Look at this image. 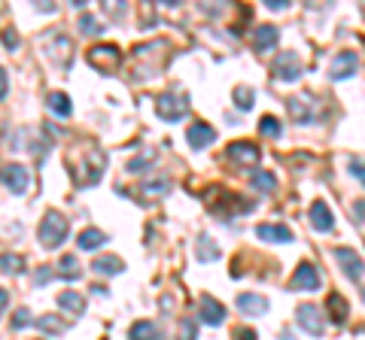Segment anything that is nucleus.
<instances>
[{"label": "nucleus", "mask_w": 365, "mask_h": 340, "mask_svg": "<svg viewBox=\"0 0 365 340\" xmlns=\"http://www.w3.org/2000/svg\"><path fill=\"white\" fill-rule=\"evenodd\" d=\"M156 112L165 122H180L189 112V97L180 95V91H165V95L156 97Z\"/></svg>", "instance_id": "obj_4"}, {"label": "nucleus", "mask_w": 365, "mask_h": 340, "mask_svg": "<svg viewBox=\"0 0 365 340\" xmlns=\"http://www.w3.org/2000/svg\"><path fill=\"white\" fill-rule=\"evenodd\" d=\"M0 182L12 191V195H25L31 186V170L25 165H3L0 167Z\"/></svg>", "instance_id": "obj_6"}, {"label": "nucleus", "mask_w": 365, "mask_h": 340, "mask_svg": "<svg viewBox=\"0 0 365 340\" xmlns=\"http://www.w3.org/2000/svg\"><path fill=\"white\" fill-rule=\"evenodd\" d=\"M128 340H161V328L150 319H140L128 328Z\"/></svg>", "instance_id": "obj_20"}, {"label": "nucleus", "mask_w": 365, "mask_h": 340, "mask_svg": "<svg viewBox=\"0 0 365 340\" xmlns=\"http://www.w3.org/2000/svg\"><path fill=\"white\" fill-rule=\"evenodd\" d=\"M231 101L237 104V110H250L252 101H256V91H252L250 85H237V88L231 91Z\"/></svg>", "instance_id": "obj_29"}, {"label": "nucleus", "mask_w": 365, "mask_h": 340, "mask_svg": "<svg viewBox=\"0 0 365 340\" xmlns=\"http://www.w3.org/2000/svg\"><path fill=\"white\" fill-rule=\"evenodd\" d=\"M259 131H262L265 137H280V122L274 116H262V122H259Z\"/></svg>", "instance_id": "obj_33"}, {"label": "nucleus", "mask_w": 365, "mask_h": 340, "mask_svg": "<svg viewBox=\"0 0 365 340\" xmlns=\"http://www.w3.org/2000/svg\"><path fill=\"white\" fill-rule=\"evenodd\" d=\"M283 340H292V335H283Z\"/></svg>", "instance_id": "obj_46"}, {"label": "nucleus", "mask_w": 365, "mask_h": 340, "mask_svg": "<svg viewBox=\"0 0 365 340\" xmlns=\"http://www.w3.org/2000/svg\"><path fill=\"white\" fill-rule=\"evenodd\" d=\"M286 106H290V116L296 125H311L314 122V110H311V101L305 95H296V97H286Z\"/></svg>", "instance_id": "obj_15"}, {"label": "nucleus", "mask_w": 365, "mask_h": 340, "mask_svg": "<svg viewBox=\"0 0 365 340\" xmlns=\"http://www.w3.org/2000/svg\"><path fill=\"white\" fill-rule=\"evenodd\" d=\"M58 276H61V280H80V276H82V267H80V261H76V255H61V261H58Z\"/></svg>", "instance_id": "obj_25"}, {"label": "nucleus", "mask_w": 365, "mask_h": 340, "mask_svg": "<svg viewBox=\"0 0 365 340\" xmlns=\"http://www.w3.org/2000/svg\"><path fill=\"white\" fill-rule=\"evenodd\" d=\"M31 322H34V319H31V310H27V307H19L16 313H12V328H16V331L27 328Z\"/></svg>", "instance_id": "obj_34"}, {"label": "nucleus", "mask_w": 365, "mask_h": 340, "mask_svg": "<svg viewBox=\"0 0 365 340\" xmlns=\"http://www.w3.org/2000/svg\"><path fill=\"white\" fill-rule=\"evenodd\" d=\"M0 40H3V46L10 49V52H12V49H19V42H22V40H19V34L12 31V27H6V31L0 34Z\"/></svg>", "instance_id": "obj_38"}, {"label": "nucleus", "mask_w": 365, "mask_h": 340, "mask_svg": "<svg viewBox=\"0 0 365 340\" xmlns=\"http://www.w3.org/2000/svg\"><path fill=\"white\" fill-rule=\"evenodd\" d=\"M6 304H10V292H6V289H0V313L6 310Z\"/></svg>", "instance_id": "obj_44"}, {"label": "nucleus", "mask_w": 365, "mask_h": 340, "mask_svg": "<svg viewBox=\"0 0 365 340\" xmlns=\"http://www.w3.org/2000/svg\"><path fill=\"white\" fill-rule=\"evenodd\" d=\"M350 173H353L356 180L365 186V161L362 158H350Z\"/></svg>", "instance_id": "obj_39"}, {"label": "nucleus", "mask_w": 365, "mask_h": 340, "mask_svg": "<svg viewBox=\"0 0 365 340\" xmlns=\"http://www.w3.org/2000/svg\"><path fill=\"white\" fill-rule=\"evenodd\" d=\"M46 104H49V110H52L55 116H61V119H67L70 112H73V106H70V97L64 95V91H49Z\"/></svg>", "instance_id": "obj_23"}, {"label": "nucleus", "mask_w": 365, "mask_h": 340, "mask_svg": "<svg viewBox=\"0 0 365 340\" xmlns=\"http://www.w3.org/2000/svg\"><path fill=\"white\" fill-rule=\"evenodd\" d=\"M34 6H37L40 12H55V10H58V6H55L52 0H43V3H34Z\"/></svg>", "instance_id": "obj_43"}, {"label": "nucleus", "mask_w": 365, "mask_h": 340, "mask_svg": "<svg viewBox=\"0 0 365 340\" xmlns=\"http://www.w3.org/2000/svg\"><path fill=\"white\" fill-rule=\"evenodd\" d=\"M156 158H158L156 149H143V152H140L137 158H131V161H128V170H131V173H146V170L156 165Z\"/></svg>", "instance_id": "obj_26"}, {"label": "nucleus", "mask_w": 365, "mask_h": 340, "mask_svg": "<svg viewBox=\"0 0 365 340\" xmlns=\"http://www.w3.org/2000/svg\"><path fill=\"white\" fill-rule=\"evenodd\" d=\"M277 40H280V34L274 25H259L256 31H252V49H256V52H271V49L277 46Z\"/></svg>", "instance_id": "obj_19"}, {"label": "nucleus", "mask_w": 365, "mask_h": 340, "mask_svg": "<svg viewBox=\"0 0 365 340\" xmlns=\"http://www.w3.org/2000/svg\"><path fill=\"white\" fill-rule=\"evenodd\" d=\"M37 328H40V331H46V335H61V331H64L67 325L61 322V319L55 316V313H46V316H40V319H37Z\"/></svg>", "instance_id": "obj_30"}, {"label": "nucleus", "mask_w": 365, "mask_h": 340, "mask_svg": "<svg viewBox=\"0 0 365 340\" xmlns=\"http://www.w3.org/2000/svg\"><path fill=\"white\" fill-rule=\"evenodd\" d=\"M296 316H298V325L305 328V335L322 337V331H326V322H322L320 310L314 307V304H301V307L296 310Z\"/></svg>", "instance_id": "obj_10"}, {"label": "nucleus", "mask_w": 365, "mask_h": 340, "mask_svg": "<svg viewBox=\"0 0 365 340\" xmlns=\"http://www.w3.org/2000/svg\"><path fill=\"white\" fill-rule=\"evenodd\" d=\"M67 234H70V222H67V219L61 216L58 210H46L43 222H40V231H37L40 243H43L46 250H58V246L67 240Z\"/></svg>", "instance_id": "obj_1"}, {"label": "nucleus", "mask_w": 365, "mask_h": 340, "mask_svg": "<svg viewBox=\"0 0 365 340\" xmlns=\"http://www.w3.org/2000/svg\"><path fill=\"white\" fill-rule=\"evenodd\" d=\"M237 310H241L244 316H262V313H268V301H265L262 295H252V292H244V295H237Z\"/></svg>", "instance_id": "obj_18"}, {"label": "nucleus", "mask_w": 365, "mask_h": 340, "mask_svg": "<svg viewBox=\"0 0 365 340\" xmlns=\"http://www.w3.org/2000/svg\"><path fill=\"white\" fill-rule=\"evenodd\" d=\"M274 186H277V176L268 173V170H256V173H252V189H259V191H271Z\"/></svg>", "instance_id": "obj_32"}, {"label": "nucleus", "mask_w": 365, "mask_h": 340, "mask_svg": "<svg viewBox=\"0 0 365 340\" xmlns=\"http://www.w3.org/2000/svg\"><path fill=\"white\" fill-rule=\"evenodd\" d=\"M40 271H43V274H37V282L43 286V282H49V276H52V274H49V267H40Z\"/></svg>", "instance_id": "obj_45"}, {"label": "nucleus", "mask_w": 365, "mask_h": 340, "mask_svg": "<svg viewBox=\"0 0 365 340\" xmlns=\"http://www.w3.org/2000/svg\"><path fill=\"white\" fill-rule=\"evenodd\" d=\"M167 189H171V182H167L165 176H158V180H150V182H146V186H143V191H146V195H165Z\"/></svg>", "instance_id": "obj_36"}, {"label": "nucleus", "mask_w": 365, "mask_h": 340, "mask_svg": "<svg viewBox=\"0 0 365 340\" xmlns=\"http://www.w3.org/2000/svg\"><path fill=\"white\" fill-rule=\"evenodd\" d=\"M198 316H201V322H207V325H222V319H226V307H222L216 298L204 295V298H201V304H198Z\"/></svg>", "instance_id": "obj_16"}, {"label": "nucleus", "mask_w": 365, "mask_h": 340, "mask_svg": "<svg viewBox=\"0 0 365 340\" xmlns=\"http://www.w3.org/2000/svg\"><path fill=\"white\" fill-rule=\"evenodd\" d=\"M307 219H311L314 231H322V234H326V231L335 228V212L329 210L326 201H314L311 210H307Z\"/></svg>", "instance_id": "obj_12"}, {"label": "nucleus", "mask_w": 365, "mask_h": 340, "mask_svg": "<svg viewBox=\"0 0 365 340\" xmlns=\"http://www.w3.org/2000/svg\"><path fill=\"white\" fill-rule=\"evenodd\" d=\"M6 91H10V76H6V70L0 67V101L6 97Z\"/></svg>", "instance_id": "obj_41"}, {"label": "nucleus", "mask_w": 365, "mask_h": 340, "mask_svg": "<svg viewBox=\"0 0 365 340\" xmlns=\"http://www.w3.org/2000/svg\"><path fill=\"white\" fill-rule=\"evenodd\" d=\"M91 271H97L104 276H116V274L125 271V261L119 258V255H97L95 265H91Z\"/></svg>", "instance_id": "obj_21"}, {"label": "nucleus", "mask_w": 365, "mask_h": 340, "mask_svg": "<svg viewBox=\"0 0 365 340\" xmlns=\"http://www.w3.org/2000/svg\"><path fill=\"white\" fill-rule=\"evenodd\" d=\"M80 31H82V34H101L104 27L97 25V19H95V16H89V12H86V16L80 19Z\"/></svg>", "instance_id": "obj_37"}, {"label": "nucleus", "mask_w": 365, "mask_h": 340, "mask_svg": "<svg viewBox=\"0 0 365 340\" xmlns=\"http://www.w3.org/2000/svg\"><path fill=\"white\" fill-rule=\"evenodd\" d=\"M43 52L58 64V67H67L70 58H73V42H70L67 34L52 31V34H46V40H43Z\"/></svg>", "instance_id": "obj_5"}, {"label": "nucleus", "mask_w": 365, "mask_h": 340, "mask_svg": "<svg viewBox=\"0 0 365 340\" xmlns=\"http://www.w3.org/2000/svg\"><path fill=\"white\" fill-rule=\"evenodd\" d=\"M186 140H189V146H192V149H207L216 140V131L207 122H192V125H189V131H186Z\"/></svg>", "instance_id": "obj_13"}, {"label": "nucleus", "mask_w": 365, "mask_h": 340, "mask_svg": "<svg viewBox=\"0 0 365 340\" xmlns=\"http://www.w3.org/2000/svg\"><path fill=\"white\" fill-rule=\"evenodd\" d=\"M177 337L180 340H195V337H198V325H195V319H182Z\"/></svg>", "instance_id": "obj_35"}, {"label": "nucleus", "mask_w": 365, "mask_h": 340, "mask_svg": "<svg viewBox=\"0 0 365 340\" xmlns=\"http://www.w3.org/2000/svg\"><path fill=\"white\" fill-rule=\"evenodd\" d=\"M195 252H198L201 261H216V258H220V250H216V243L207 237V234H201V237H198V250H195Z\"/></svg>", "instance_id": "obj_31"}, {"label": "nucleus", "mask_w": 365, "mask_h": 340, "mask_svg": "<svg viewBox=\"0 0 365 340\" xmlns=\"http://www.w3.org/2000/svg\"><path fill=\"white\" fill-rule=\"evenodd\" d=\"M76 243H80V250H97V246L107 243V234L97 231V228H86V231H80Z\"/></svg>", "instance_id": "obj_24"}, {"label": "nucleus", "mask_w": 365, "mask_h": 340, "mask_svg": "<svg viewBox=\"0 0 365 340\" xmlns=\"http://www.w3.org/2000/svg\"><path fill=\"white\" fill-rule=\"evenodd\" d=\"M335 258L341 261L344 274H347L350 280H360V276L365 274V265H362V258H360V255H356L353 250H347V246H338V250H335Z\"/></svg>", "instance_id": "obj_14"}, {"label": "nucleus", "mask_w": 365, "mask_h": 340, "mask_svg": "<svg viewBox=\"0 0 365 340\" xmlns=\"http://www.w3.org/2000/svg\"><path fill=\"white\" fill-rule=\"evenodd\" d=\"M58 307L67 310L70 316H80L82 310H86V298H82L80 292H61L58 295Z\"/></svg>", "instance_id": "obj_22"}, {"label": "nucleus", "mask_w": 365, "mask_h": 340, "mask_svg": "<svg viewBox=\"0 0 365 340\" xmlns=\"http://www.w3.org/2000/svg\"><path fill=\"white\" fill-rule=\"evenodd\" d=\"M265 6H268L271 12H280V10H286V6H290V0H265Z\"/></svg>", "instance_id": "obj_42"}, {"label": "nucleus", "mask_w": 365, "mask_h": 340, "mask_svg": "<svg viewBox=\"0 0 365 340\" xmlns=\"http://www.w3.org/2000/svg\"><path fill=\"white\" fill-rule=\"evenodd\" d=\"M0 271L3 274H22L25 271V258L16 252H0Z\"/></svg>", "instance_id": "obj_28"}, {"label": "nucleus", "mask_w": 365, "mask_h": 340, "mask_svg": "<svg viewBox=\"0 0 365 340\" xmlns=\"http://www.w3.org/2000/svg\"><path fill=\"white\" fill-rule=\"evenodd\" d=\"M320 271L317 265H311V261H301L296 267V274H292V289H305V292H317L320 289Z\"/></svg>", "instance_id": "obj_11"}, {"label": "nucleus", "mask_w": 365, "mask_h": 340, "mask_svg": "<svg viewBox=\"0 0 365 340\" xmlns=\"http://www.w3.org/2000/svg\"><path fill=\"white\" fill-rule=\"evenodd\" d=\"M228 158H231V165H237V167H252V165H259L262 152H259V146L250 143V140H237V143L228 146Z\"/></svg>", "instance_id": "obj_9"}, {"label": "nucleus", "mask_w": 365, "mask_h": 340, "mask_svg": "<svg viewBox=\"0 0 365 340\" xmlns=\"http://www.w3.org/2000/svg\"><path fill=\"white\" fill-rule=\"evenodd\" d=\"M235 340H259V335L252 328H235Z\"/></svg>", "instance_id": "obj_40"}, {"label": "nucleus", "mask_w": 365, "mask_h": 340, "mask_svg": "<svg viewBox=\"0 0 365 340\" xmlns=\"http://www.w3.org/2000/svg\"><path fill=\"white\" fill-rule=\"evenodd\" d=\"M329 319L338 325L347 322V301L341 295H329Z\"/></svg>", "instance_id": "obj_27"}, {"label": "nucleus", "mask_w": 365, "mask_h": 340, "mask_svg": "<svg viewBox=\"0 0 365 340\" xmlns=\"http://www.w3.org/2000/svg\"><path fill=\"white\" fill-rule=\"evenodd\" d=\"M356 67H360V55H356L353 49H344V52H338L329 61V76H332L335 82L350 80V76L356 73Z\"/></svg>", "instance_id": "obj_7"}, {"label": "nucleus", "mask_w": 365, "mask_h": 340, "mask_svg": "<svg viewBox=\"0 0 365 340\" xmlns=\"http://www.w3.org/2000/svg\"><path fill=\"white\" fill-rule=\"evenodd\" d=\"M271 73H274V80L296 82L301 76V58L296 52H280L277 61H274V67H271Z\"/></svg>", "instance_id": "obj_8"}, {"label": "nucleus", "mask_w": 365, "mask_h": 340, "mask_svg": "<svg viewBox=\"0 0 365 340\" xmlns=\"http://www.w3.org/2000/svg\"><path fill=\"white\" fill-rule=\"evenodd\" d=\"M256 237L259 240H268V243H290L292 240V231L280 222H265L256 228Z\"/></svg>", "instance_id": "obj_17"}, {"label": "nucleus", "mask_w": 365, "mask_h": 340, "mask_svg": "<svg viewBox=\"0 0 365 340\" xmlns=\"http://www.w3.org/2000/svg\"><path fill=\"white\" fill-rule=\"evenodd\" d=\"M104 170H107V155H104V149L89 146L86 152H82V170H80V176H76V182H80V186H95V182H101Z\"/></svg>", "instance_id": "obj_2"}, {"label": "nucleus", "mask_w": 365, "mask_h": 340, "mask_svg": "<svg viewBox=\"0 0 365 340\" xmlns=\"http://www.w3.org/2000/svg\"><path fill=\"white\" fill-rule=\"evenodd\" d=\"M89 64L97 70V73H113L122 64V52L113 42H97V46L89 49Z\"/></svg>", "instance_id": "obj_3"}]
</instances>
